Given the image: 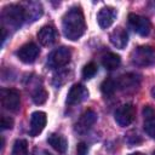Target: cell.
<instances>
[{
	"label": "cell",
	"mask_w": 155,
	"mask_h": 155,
	"mask_svg": "<svg viewBox=\"0 0 155 155\" xmlns=\"http://www.w3.org/2000/svg\"><path fill=\"white\" fill-rule=\"evenodd\" d=\"M62 30L64 36L73 41L80 39L85 34L86 22L80 7H71L64 13L62 18Z\"/></svg>",
	"instance_id": "6da1fadb"
},
{
	"label": "cell",
	"mask_w": 155,
	"mask_h": 155,
	"mask_svg": "<svg viewBox=\"0 0 155 155\" xmlns=\"http://www.w3.org/2000/svg\"><path fill=\"white\" fill-rule=\"evenodd\" d=\"M1 19H2L4 28L8 27V28L17 29L27 19L25 10L22 5H16V4L8 5V6L4 7L2 13H1Z\"/></svg>",
	"instance_id": "7a4b0ae2"
},
{
	"label": "cell",
	"mask_w": 155,
	"mask_h": 155,
	"mask_svg": "<svg viewBox=\"0 0 155 155\" xmlns=\"http://www.w3.org/2000/svg\"><path fill=\"white\" fill-rule=\"evenodd\" d=\"M131 62L137 67H150L155 64V50L150 46H139L132 51Z\"/></svg>",
	"instance_id": "3957f363"
},
{
	"label": "cell",
	"mask_w": 155,
	"mask_h": 155,
	"mask_svg": "<svg viewBox=\"0 0 155 155\" xmlns=\"http://www.w3.org/2000/svg\"><path fill=\"white\" fill-rule=\"evenodd\" d=\"M0 101L4 109L8 111H17L19 109L21 96L15 88H2L0 91Z\"/></svg>",
	"instance_id": "277c9868"
},
{
	"label": "cell",
	"mask_w": 155,
	"mask_h": 155,
	"mask_svg": "<svg viewBox=\"0 0 155 155\" xmlns=\"http://www.w3.org/2000/svg\"><path fill=\"white\" fill-rule=\"evenodd\" d=\"M70 57H71V52H70L69 47L61 46V47L56 48L54 51H52L50 53L48 59H47V64L52 69L62 68V67H64L65 64L69 63Z\"/></svg>",
	"instance_id": "5b68a950"
},
{
	"label": "cell",
	"mask_w": 155,
	"mask_h": 155,
	"mask_svg": "<svg viewBox=\"0 0 155 155\" xmlns=\"http://www.w3.org/2000/svg\"><path fill=\"white\" fill-rule=\"evenodd\" d=\"M134 117H136V108L130 103L120 105L115 110V114H114V119H115L116 124L121 127H126V126L131 125L133 122Z\"/></svg>",
	"instance_id": "8992f818"
},
{
	"label": "cell",
	"mask_w": 155,
	"mask_h": 155,
	"mask_svg": "<svg viewBox=\"0 0 155 155\" xmlns=\"http://www.w3.org/2000/svg\"><path fill=\"white\" fill-rule=\"evenodd\" d=\"M128 24L132 28V30L134 33H137L140 36H147L149 35L150 30H151V23L150 21L140 15H136V13H130L128 15Z\"/></svg>",
	"instance_id": "52a82bcc"
},
{
	"label": "cell",
	"mask_w": 155,
	"mask_h": 155,
	"mask_svg": "<svg viewBox=\"0 0 155 155\" xmlns=\"http://www.w3.org/2000/svg\"><path fill=\"white\" fill-rule=\"evenodd\" d=\"M39 47L36 46V44L34 42H27L23 46H21L17 51V57L21 62L25 63V64H30L33 62H35V59L39 56Z\"/></svg>",
	"instance_id": "ba28073f"
},
{
	"label": "cell",
	"mask_w": 155,
	"mask_h": 155,
	"mask_svg": "<svg viewBox=\"0 0 155 155\" xmlns=\"http://www.w3.org/2000/svg\"><path fill=\"white\" fill-rule=\"evenodd\" d=\"M96 121H97V114H96V111L92 110V109H87L86 111H84L80 115L79 120L76 121V124H75V131L78 133H80V134L86 133L94 125Z\"/></svg>",
	"instance_id": "9c48e42d"
},
{
	"label": "cell",
	"mask_w": 155,
	"mask_h": 155,
	"mask_svg": "<svg viewBox=\"0 0 155 155\" xmlns=\"http://www.w3.org/2000/svg\"><path fill=\"white\" fill-rule=\"evenodd\" d=\"M46 122H47V116H46V113L44 111H34L31 115H30V127H29V134L31 137H36L39 136L42 130L45 128L46 126Z\"/></svg>",
	"instance_id": "30bf717a"
},
{
	"label": "cell",
	"mask_w": 155,
	"mask_h": 155,
	"mask_svg": "<svg viewBox=\"0 0 155 155\" xmlns=\"http://www.w3.org/2000/svg\"><path fill=\"white\" fill-rule=\"evenodd\" d=\"M88 97L87 88L81 84H75L70 87L68 96H67V103L69 105H75L81 102H84Z\"/></svg>",
	"instance_id": "8fae6325"
},
{
	"label": "cell",
	"mask_w": 155,
	"mask_h": 155,
	"mask_svg": "<svg viewBox=\"0 0 155 155\" xmlns=\"http://www.w3.org/2000/svg\"><path fill=\"white\" fill-rule=\"evenodd\" d=\"M115 18H116V11L114 7H110V6L102 7L97 13V22L99 27L103 29L109 28L114 23Z\"/></svg>",
	"instance_id": "7c38bea8"
},
{
	"label": "cell",
	"mask_w": 155,
	"mask_h": 155,
	"mask_svg": "<svg viewBox=\"0 0 155 155\" xmlns=\"http://www.w3.org/2000/svg\"><path fill=\"white\" fill-rule=\"evenodd\" d=\"M140 79L137 74L133 73H127L121 75L117 80H116V86L117 88L122 90V91H128V90H134L139 86Z\"/></svg>",
	"instance_id": "4fadbf2b"
},
{
	"label": "cell",
	"mask_w": 155,
	"mask_h": 155,
	"mask_svg": "<svg viewBox=\"0 0 155 155\" xmlns=\"http://www.w3.org/2000/svg\"><path fill=\"white\" fill-rule=\"evenodd\" d=\"M38 40L42 46H52L57 40V30L52 25H44L38 31Z\"/></svg>",
	"instance_id": "5bb4252c"
},
{
	"label": "cell",
	"mask_w": 155,
	"mask_h": 155,
	"mask_svg": "<svg viewBox=\"0 0 155 155\" xmlns=\"http://www.w3.org/2000/svg\"><path fill=\"white\" fill-rule=\"evenodd\" d=\"M144 116V131L149 137L155 139V110L150 105H145L143 108Z\"/></svg>",
	"instance_id": "9a60e30c"
},
{
	"label": "cell",
	"mask_w": 155,
	"mask_h": 155,
	"mask_svg": "<svg viewBox=\"0 0 155 155\" xmlns=\"http://www.w3.org/2000/svg\"><path fill=\"white\" fill-rule=\"evenodd\" d=\"M109 40H110V42H111L116 48L122 50V48L126 47V45H127V42H128V34H127V31H126L122 27H117V28H115V29L110 33Z\"/></svg>",
	"instance_id": "2e32d148"
},
{
	"label": "cell",
	"mask_w": 155,
	"mask_h": 155,
	"mask_svg": "<svg viewBox=\"0 0 155 155\" xmlns=\"http://www.w3.org/2000/svg\"><path fill=\"white\" fill-rule=\"evenodd\" d=\"M47 142L48 144L59 154L64 155L68 150V140L65 139L64 136L59 134V133H52L48 136L47 138Z\"/></svg>",
	"instance_id": "e0dca14e"
},
{
	"label": "cell",
	"mask_w": 155,
	"mask_h": 155,
	"mask_svg": "<svg viewBox=\"0 0 155 155\" xmlns=\"http://www.w3.org/2000/svg\"><path fill=\"white\" fill-rule=\"evenodd\" d=\"M121 63V58L116 53H107L102 58V64L107 70H114L116 69Z\"/></svg>",
	"instance_id": "ac0fdd59"
},
{
	"label": "cell",
	"mask_w": 155,
	"mask_h": 155,
	"mask_svg": "<svg viewBox=\"0 0 155 155\" xmlns=\"http://www.w3.org/2000/svg\"><path fill=\"white\" fill-rule=\"evenodd\" d=\"M116 88H117L116 81L113 79H105L101 85V91H102L103 96H105V97H111L115 93Z\"/></svg>",
	"instance_id": "d6986e66"
},
{
	"label": "cell",
	"mask_w": 155,
	"mask_h": 155,
	"mask_svg": "<svg viewBox=\"0 0 155 155\" xmlns=\"http://www.w3.org/2000/svg\"><path fill=\"white\" fill-rule=\"evenodd\" d=\"M11 155H28V143L25 139H17L13 143Z\"/></svg>",
	"instance_id": "ffe728a7"
},
{
	"label": "cell",
	"mask_w": 155,
	"mask_h": 155,
	"mask_svg": "<svg viewBox=\"0 0 155 155\" xmlns=\"http://www.w3.org/2000/svg\"><path fill=\"white\" fill-rule=\"evenodd\" d=\"M47 97H48V94H47L46 90L40 86V87L35 88V91L33 92V97L31 98H33V102L35 104H44L46 102Z\"/></svg>",
	"instance_id": "44dd1931"
},
{
	"label": "cell",
	"mask_w": 155,
	"mask_h": 155,
	"mask_svg": "<svg viewBox=\"0 0 155 155\" xmlns=\"http://www.w3.org/2000/svg\"><path fill=\"white\" fill-rule=\"evenodd\" d=\"M97 70H98V68H97V65H96L93 62L87 63V64L84 67V69H82V76H84L85 79H92V78L97 74Z\"/></svg>",
	"instance_id": "7402d4cb"
},
{
	"label": "cell",
	"mask_w": 155,
	"mask_h": 155,
	"mask_svg": "<svg viewBox=\"0 0 155 155\" xmlns=\"http://www.w3.org/2000/svg\"><path fill=\"white\" fill-rule=\"evenodd\" d=\"M13 126V120L10 116L2 115L1 116V128L2 130H11Z\"/></svg>",
	"instance_id": "603a6c76"
},
{
	"label": "cell",
	"mask_w": 155,
	"mask_h": 155,
	"mask_svg": "<svg viewBox=\"0 0 155 155\" xmlns=\"http://www.w3.org/2000/svg\"><path fill=\"white\" fill-rule=\"evenodd\" d=\"M87 153H88L87 145L84 142L79 143L78 147H76V155H87Z\"/></svg>",
	"instance_id": "cb8c5ba5"
},
{
	"label": "cell",
	"mask_w": 155,
	"mask_h": 155,
	"mask_svg": "<svg viewBox=\"0 0 155 155\" xmlns=\"http://www.w3.org/2000/svg\"><path fill=\"white\" fill-rule=\"evenodd\" d=\"M151 96L155 98V87H153V90H151Z\"/></svg>",
	"instance_id": "d4e9b609"
},
{
	"label": "cell",
	"mask_w": 155,
	"mask_h": 155,
	"mask_svg": "<svg viewBox=\"0 0 155 155\" xmlns=\"http://www.w3.org/2000/svg\"><path fill=\"white\" fill-rule=\"evenodd\" d=\"M130 155H144L143 153H132V154H130Z\"/></svg>",
	"instance_id": "484cf974"
},
{
	"label": "cell",
	"mask_w": 155,
	"mask_h": 155,
	"mask_svg": "<svg viewBox=\"0 0 155 155\" xmlns=\"http://www.w3.org/2000/svg\"><path fill=\"white\" fill-rule=\"evenodd\" d=\"M47 155H50V154H47Z\"/></svg>",
	"instance_id": "4316f807"
}]
</instances>
